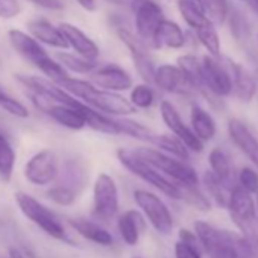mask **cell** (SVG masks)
<instances>
[{"instance_id":"obj_1","label":"cell","mask_w":258,"mask_h":258,"mask_svg":"<svg viewBox=\"0 0 258 258\" xmlns=\"http://www.w3.org/2000/svg\"><path fill=\"white\" fill-rule=\"evenodd\" d=\"M59 87L85 105L109 117H127L137 112L129 99L123 97L120 93L100 90L90 81L69 78L62 84H59Z\"/></svg>"},{"instance_id":"obj_2","label":"cell","mask_w":258,"mask_h":258,"mask_svg":"<svg viewBox=\"0 0 258 258\" xmlns=\"http://www.w3.org/2000/svg\"><path fill=\"white\" fill-rule=\"evenodd\" d=\"M115 155H117L118 163L124 169H127L133 175H136L142 181L148 182L154 188H157L164 196H167L173 201H182L184 199V187L182 185L176 184L175 181H172L170 178L163 175L160 170H157L155 167L148 164L145 160L137 157L133 149H123L121 148L115 152Z\"/></svg>"},{"instance_id":"obj_3","label":"cell","mask_w":258,"mask_h":258,"mask_svg":"<svg viewBox=\"0 0 258 258\" xmlns=\"http://www.w3.org/2000/svg\"><path fill=\"white\" fill-rule=\"evenodd\" d=\"M137 157L145 160L148 164L160 170L163 175L175 181L176 184L182 187H199V175L195 170L193 166L188 164V161L179 160L176 157H172L166 152H161L155 148H136L133 149Z\"/></svg>"},{"instance_id":"obj_4","label":"cell","mask_w":258,"mask_h":258,"mask_svg":"<svg viewBox=\"0 0 258 258\" xmlns=\"http://www.w3.org/2000/svg\"><path fill=\"white\" fill-rule=\"evenodd\" d=\"M16 204L20 208V211L31 222H34L40 229H43L47 235H50V237H53L56 240L69 241V237H67V232H66L64 225L40 201H37L35 198L29 196L28 193L17 191L16 193Z\"/></svg>"},{"instance_id":"obj_5","label":"cell","mask_w":258,"mask_h":258,"mask_svg":"<svg viewBox=\"0 0 258 258\" xmlns=\"http://www.w3.org/2000/svg\"><path fill=\"white\" fill-rule=\"evenodd\" d=\"M118 208L120 198L115 179L105 172L99 173L93 185V217L99 222H109L117 216Z\"/></svg>"},{"instance_id":"obj_6","label":"cell","mask_w":258,"mask_h":258,"mask_svg":"<svg viewBox=\"0 0 258 258\" xmlns=\"http://www.w3.org/2000/svg\"><path fill=\"white\" fill-rule=\"evenodd\" d=\"M133 196L145 219L158 234L170 235L173 232V216L160 196L145 188H137Z\"/></svg>"},{"instance_id":"obj_7","label":"cell","mask_w":258,"mask_h":258,"mask_svg":"<svg viewBox=\"0 0 258 258\" xmlns=\"http://www.w3.org/2000/svg\"><path fill=\"white\" fill-rule=\"evenodd\" d=\"M202 64V75H204V84L207 90L205 99L210 100L213 106L217 105V102L222 103V97H228L232 94V78L226 66H223L219 58H213L210 55L204 56L201 59Z\"/></svg>"},{"instance_id":"obj_8","label":"cell","mask_w":258,"mask_h":258,"mask_svg":"<svg viewBox=\"0 0 258 258\" xmlns=\"http://www.w3.org/2000/svg\"><path fill=\"white\" fill-rule=\"evenodd\" d=\"M59 172L58 155L52 149H43L32 155L25 166V178L28 182L37 187L52 184Z\"/></svg>"},{"instance_id":"obj_9","label":"cell","mask_w":258,"mask_h":258,"mask_svg":"<svg viewBox=\"0 0 258 258\" xmlns=\"http://www.w3.org/2000/svg\"><path fill=\"white\" fill-rule=\"evenodd\" d=\"M131 8L136 16L137 35L151 46L160 25L166 20L163 10L154 0H131Z\"/></svg>"},{"instance_id":"obj_10","label":"cell","mask_w":258,"mask_h":258,"mask_svg":"<svg viewBox=\"0 0 258 258\" xmlns=\"http://www.w3.org/2000/svg\"><path fill=\"white\" fill-rule=\"evenodd\" d=\"M195 232L201 241L202 249L213 258L216 253L229 249V247H237L238 240L241 234H235L232 231L217 228L208 222L204 220H196L195 222Z\"/></svg>"},{"instance_id":"obj_11","label":"cell","mask_w":258,"mask_h":258,"mask_svg":"<svg viewBox=\"0 0 258 258\" xmlns=\"http://www.w3.org/2000/svg\"><path fill=\"white\" fill-rule=\"evenodd\" d=\"M160 114H161V118H163V121L167 126L169 131L175 137H178L188 148V151L198 152V154L204 151L205 143H202L196 137V134L191 131L190 124H187L182 120L179 111L176 109V106L170 100H161V103H160Z\"/></svg>"},{"instance_id":"obj_12","label":"cell","mask_w":258,"mask_h":258,"mask_svg":"<svg viewBox=\"0 0 258 258\" xmlns=\"http://www.w3.org/2000/svg\"><path fill=\"white\" fill-rule=\"evenodd\" d=\"M90 82L94 84L97 88L112 93H121L134 88L133 76L129 75L124 69L115 64H106L97 67L90 75Z\"/></svg>"},{"instance_id":"obj_13","label":"cell","mask_w":258,"mask_h":258,"mask_svg":"<svg viewBox=\"0 0 258 258\" xmlns=\"http://www.w3.org/2000/svg\"><path fill=\"white\" fill-rule=\"evenodd\" d=\"M226 129H228V136L231 142L258 169V139L253 136L249 126L240 118H231L228 121Z\"/></svg>"},{"instance_id":"obj_14","label":"cell","mask_w":258,"mask_h":258,"mask_svg":"<svg viewBox=\"0 0 258 258\" xmlns=\"http://www.w3.org/2000/svg\"><path fill=\"white\" fill-rule=\"evenodd\" d=\"M154 85L170 94H191L195 91L184 72L173 64H163L157 67Z\"/></svg>"},{"instance_id":"obj_15","label":"cell","mask_w":258,"mask_h":258,"mask_svg":"<svg viewBox=\"0 0 258 258\" xmlns=\"http://www.w3.org/2000/svg\"><path fill=\"white\" fill-rule=\"evenodd\" d=\"M10 41L13 47L31 64H34L37 69H40L50 56L44 50V47L37 41L32 35H28L26 32L11 29L10 31Z\"/></svg>"},{"instance_id":"obj_16","label":"cell","mask_w":258,"mask_h":258,"mask_svg":"<svg viewBox=\"0 0 258 258\" xmlns=\"http://www.w3.org/2000/svg\"><path fill=\"white\" fill-rule=\"evenodd\" d=\"M145 216L139 210H127L117 219V229L120 238L126 246H137L145 231Z\"/></svg>"},{"instance_id":"obj_17","label":"cell","mask_w":258,"mask_h":258,"mask_svg":"<svg viewBox=\"0 0 258 258\" xmlns=\"http://www.w3.org/2000/svg\"><path fill=\"white\" fill-rule=\"evenodd\" d=\"M61 32L64 34L69 46L82 58L88 59V61H96L100 55V50L97 47V44L79 28L69 25V23H62L59 25Z\"/></svg>"},{"instance_id":"obj_18","label":"cell","mask_w":258,"mask_h":258,"mask_svg":"<svg viewBox=\"0 0 258 258\" xmlns=\"http://www.w3.org/2000/svg\"><path fill=\"white\" fill-rule=\"evenodd\" d=\"M226 67L232 78V93L241 102H250L258 90L255 76H252L243 66L234 61H226Z\"/></svg>"},{"instance_id":"obj_19","label":"cell","mask_w":258,"mask_h":258,"mask_svg":"<svg viewBox=\"0 0 258 258\" xmlns=\"http://www.w3.org/2000/svg\"><path fill=\"white\" fill-rule=\"evenodd\" d=\"M82 103L79 102L78 106H69V105H62V103H53L50 105V108L46 111V114L56 121L58 124L72 129V131H81L87 126V120L85 115L82 112Z\"/></svg>"},{"instance_id":"obj_20","label":"cell","mask_w":258,"mask_h":258,"mask_svg":"<svg viewBox=\"0 0 258 258\" xmlns=\"http://www.w3.org/2000/svg\"><path fill=\"white\" fill-rule=\"evenodd\" d=\"M70 226L88 241H93L99 246H111L114 243V237L108 229H105L99 222L88 220V219H70Z\"/></svg>"},{"instance_id":"obj_21","label":"cell","mask_w":258,"mask_h":258,"mask_svg":"<svg viewBox=\"0 0 258 258\" xmlns=\"http://www.w3.org/2000/svg\"><path fill=\"white\" fill-rule=\"evenodd\" d=\"M190 127L202 143L211 142L217 134V124L213 115L199 105H193L190 111Z\"/></svg>"},{"instance_id":"obj_22","label":"cell","mask_w":258,"mask_h":258,"mask_svg":"<svg viewBox=\"0 0 258 258\" xmlns=\"http://www.w3.org/2000/svg\"><path fill=\"white\" fill-rule=\"evenodd\" d=\"M28 29H29L31 35L40 43H44V44L56 47V49L70 47L64 34L61 32V29L46 20H34V22L28 23Z\"/></svg>"},{"instance_id":"obj_23","label":"cell","mask_w":258,"mask_h":258,"mask_svg":"<svg viewBox=\"0 0 258 258\" xmlns=\"http://www.w3.org/2000/svg\"><path fill=\"white\" fill-rule=\"evenodd\" d=\"M185 46V34L182 32L181 26L172 20H164L152 43H151V47H155V49H161V47H167V49H181Z\"/></svg>"},{"instance_id":"obj_24","label":"cell","mask_w":258,"mask_h":258,"mask_svg":"<svg viewBox=\"0 0 258 258\" xmlns=\"http://www.w3.org/2000/svg\"><path fill=\"white\" fill-rule=\"evenodd\" d=\"M201 181L204 184V188L207 191V196L210 198L211 202H214L220 208H228L229 196L234 187L226 185L223 181H220L211 170L204 172L201 176Z\"/></svg>"},{"instance_id":"obj_25","label":"cell","mask_w":258,"mask_h":258,"mask_svg":"<svg viewBox=\"0 0 258 258\" xmlns=\"http://www.w3.org/2000/svg\"><path fill=\"white\" fill-rule=\"evenodd\" d=\"M208 164H210V170L220 181H223L226 185H229V187H235L237 185V184H234L235 176H234L231 160H229L228 154L222 148H213L210 151V154H208Z\"/></svg>"},{"instance_id":"obj_26","label":"cell","mask_w":258,"mask_h":258,"mask_svg":"<svg viewBox=\"0 0 258 258\" xmlns=\"http://www.w3.org/2000/svg\"><path fill=\"white\" fill-rule=\"evenodd\" d=\"M115 120H117V126L120 129V134L133 137V139L143 142V143H148L151 146L158 136V133H155L152 127L143 124L142 121L127 118V117H115Z\"/></svg>"},{"instance_id":"obj_27","label":"cell","mask_w":258,"mask_h":258,"mask_svg":"<svg viewBox=\"0 0 258 258\" xmlns=\"http://www.w3.org/2000/svg\"><path fill=\"white\" fill-rule=\"evenodd\" d=\"M178 8L184 19V22L193 29H199L204 26L210 17L207 16V11L204 8L202 0H178Z\"/></svg>"},{"instance_id":"obj_28","label":"cell","mask_w":258,"mask_h":258,"mask_svg":"<svg viewBox=\"0 0 258 258\" xmlns=\"http://www.w3.org/2000/svg\"><path fill=\"white\" fill-rule=\"evenodd\" d=\"M176 66L184 72L185 78L195 88V91H199L204 97L207 96L205 84H204V75H202V64L201 61L193 55H184L178 58Z\"/></svg>"},{"instance_id":"obj_29","label":"cell","mask_w":258,"mask_h":258,"mask_svg":"<svg viewBox=\"0 0 258 258\" xmlns=\"http://www.w3.org/2000/svg\"><path fill=\"white\" fill-rule=\"evenodd\" d=\"M152 146L161 152H166L172 157H176L179 160L188 161L190 160V151L188 148L175 136L172 134H158L154 140Z\"/></svg>"},{"instance_id":"obj_30","label":"cell","mask_w":258,"mask_h":258,"mask_svg":"<svg viewBox=\"0 0 258 258\" xmlns=\"http://www.w3.org/2000/svg\"><path fill=\"white\" fill-rule=\"evenodd\" d=\"M195 34L210 56H213V58L220 56V38H219V34L216 31V25L211 20H208L204 26L196 29Z\"/></svg>"},{"instance_id":"obj_31","label":"cell","mask_w":258,"mask_h":258,"mask_svg":"<svg viewBox=\"0 0 258 258\" xmlns=\"http://www.w3.org/2000/svg\"><path fill=\"white\" fill-rule=\"evenodd\" d=\"M56 61L70 72L75 73H81V75H91L99 66L96 61H88L79 55H72V53H66V52H59L56 53Z\"/></svg>"},{"instance_id":"obj_32","label":"cell","mask_w":258,"mask_h":258,"mask_svg":"<svg viewBox=\"0 0 258 258\" xmlns=\"http://www.w3.org/2000/svg\"><path fill=\"white\" fill-rule=\"evenodd\" d=\"M16 166V152L8 139L0 133V178L10 181Z\"/></svg>"},{"instance_id":"obj_33","label":"cell","mask_w":258,"mask_h":258,"mask_svg":"<svg viewBox=\"0 0 258 258\" xmlns=\"http://www.w3.org/2000/svg\"><path fill=\"white\" fill-rule=\"evenodd\" d=\"M155 91L149 84H139L131 90L129 102L134 105L136 109H149L155 103Z\"/></svg>"},{"instance_id":"obj_34","label":"cell","mask_w":258,"mask_h":258,"mask_svg":"<svg viewBox=\"0 0 258 258\" xmlns=\"http://www.w3.org/2000/svg\"><path fill=\"white\" fill-rule=\"evenodd\" d=\"M47 198L56 205L69 207V205L75 204L78 193L75 191V188H72L69 185H56V187H52L50 190H47Z\"/></svg>"},{"instance_id":"obj_35","label":"cell","mask_w":258,"mask_h":258,"mask_svg":"<svg viewBox=\"0 0 258 258\" xmlns=\"http://www.w3.org/2000/svg\"><path fill=\"white\" fill-rule=\"evenodd\" d=\"M182 201H185L188 205H191L201 211H210L211 210L210 198L199 187H184V199Z\"/></svg>"},{"instance_id":"obj_36","label":"cell","mask_w":258,"mask_h":258,"mask_svg":"<svg viewBox=\"0 0 258 258\" xmlns=\"http://www.w3.org/2000/svg\"><path fill=\"white\" fill-rule=\"evenodd\" d=\"M204 8L210 20L216 25H222L228 16V0H202Z\"/></svg>"},{"instance_id":"obj_37","label":"cell","mask_w":258,"mask_h":258,"mask_svg":"<svg viewBox=\"0 0 258 258\" xmlns=\"http://www.w3.org/2000/svg\"><path fill=\"white\" fill-rule=\"evenodd\" d=\"M237 185L250 195H258V172L250 166H243L237 175Z\"/></svg>"},{"instance_id":"obj_38","label":"cell","mask_w":258,"mask_h":258,"mask_svg":"<svg viewBox=\"0 0 258 258\" xmlns=\"http://www.w3.org/2000/svg\"><path fill=\"white\" fill-rule=\"evenodd\" d=\"M0 108H4L8 114L14 115V117H19V118H28L29 117V109L17 99L11 97V96H5L2 100H0Z\"/></svg>"},{"instance_id":"obj_39","label":"cell","mask_w":258,"mask_h":258,"mask_svg":"<svg viewBox=\"0 0 258 258\" xmlns=\"http://www.w3.org/2000/svg\"><path fill=\"white\" fill-rule=\"evenodd\" d=\"M175 258H202V252L199 246H193L184 241H176L173 247Z\"/></svg>"},{"instance_id":"obj_40","label":"cell","mask_w":258,"mask_h":258,"mask_svg":"<svg viewBox=\"0 0 258 258\" xmlns=\"http://www.w3.org/2000/svg\"><path fill=\"white\" fill-rule=\"evenodd\" d=\"M231 34L237 38V40H244L249 37V26L246 23V20L238 14H232L231 16Z\"/></svg>"},{"instance_id":"obj_41","label":"cell","mask_w":258,"mask_h":258,"mask_svg":"<svg viewBox=\"0 0 258 258\" xmlns=\"http://www.w3.org/2000/svg\"><path fill=\"white\" fill-rule=\"evenodd\" d=\"M22 13L20 4L17 0H0V19L10 20Z\"/></svg>"},{"instance_id":"obj_42","label":"cell","mask_w":258,"mask_h":258,"mask_svg":"<svg viewBox=\"0 0 258 258\" xmlns=\"http://www.w3.org/2000/svg\"><path fill=\"white\" fill-rule=\"evenodd\" d=\"M28 2H32L41 8L46 10H52V11H61L64 8V2L62 0H28Z\"/></svg>"},{"instance_id":"obj_43","label":"cell","mask_w":258,"mask_h":258,"mask_svg":"<svg viewBox=\"0 0 258 258\" xmlns=\"http://www.w3.org/2000/svg\"><path fill=\"white\" fill-rule=\"evenodd\" d=\"M76 2L85 10V11H96V0H76Z\"/></svg>"},{"instance_id":"obj_44","label":"cell","mask_w":258,"mask_h":258,"mask_svg":"<svg viewBox=\"0 0 258 258\" xmlns=\"http://www.w3.org/2000/svg\"><path fill=\"white\" fill-rule=\"evenodd\" d=\"M112 5H118V7H131V0H108Z\"/></svg>"},{"instance_id":"obj_45","label":"cell","mask_w":258,"mask_h":258,"mask_svg":"<svg viewBox=\"0 0 258 258\" xmlns=\"http://www.w3.org/2000/svg\"><path fill=\"white\" fill-rule=\"evenodd\" d=\"M10 258H25V256L22 255V252H20L19 249L11 247V249H10Z\"/></svg>"},{"instance_id":"obj_46","label":"cell","mask_w":258,"mask_h":258,"mask_svg":"<svg viewBox=\"0 0 258 258\" xmlns=\"http://www.w3.org/2000/svg\"><path fill=\"white\" fill-rule=\"evenodd\" d=\"M250 4H252V7L255 8V11L258 13V0H250Z\"/></svg>"},{"instance_id":"obj_47","label":"cell","mask_w":258,"mask_h":258,"mask_svg":"<svg viewBox=\"0 0 258 258\" xmlns=\"http://www.w3.org/2000/svg\"><path fill=\"white\" fill-rule=\"evenodd\" d=\"M5 96H7V93H5V91L2 90V87H0V100H2V99H4Z\"/></svg>"},{"instance_id":"obj_48","label":"cell","mask_w":258,"mask_h":258,"mask_svg":"<svg viewBox=\"0 0 258 258\" xmlns=\"http://www.w3.org/2000/svg\"><path fill=\"white\" fill-rule=\"evenodd\" d=\"M255 79H256V84H258V70H256V73H255Z\"/></svg>"},{"instance_id":"obj_49","label":"cell","mask_w":258,"mask_h":258,"mask_svg":"<svg viewBox=\"0 0 258 258\" xmlns=\"http://www.w3.org/2000/svg\"><path fill=\"white\" fill-rule=\"evenodd\" d=\"M256 213H258V195H256Z\"/></svg>"},{"instance_id":"obj_50","label":"cell","mask_w":258,"mask_h":258,"mask_svg":"<svg viewBox=\"0 0 258 258\" xmlns=\"http://www.w3.org/2000/svg\"><path fill=\"white\" fill-rule=\"evenodd\" d=\"M136 258H140V256H136Z\"/></svg>"}]
</instances>
